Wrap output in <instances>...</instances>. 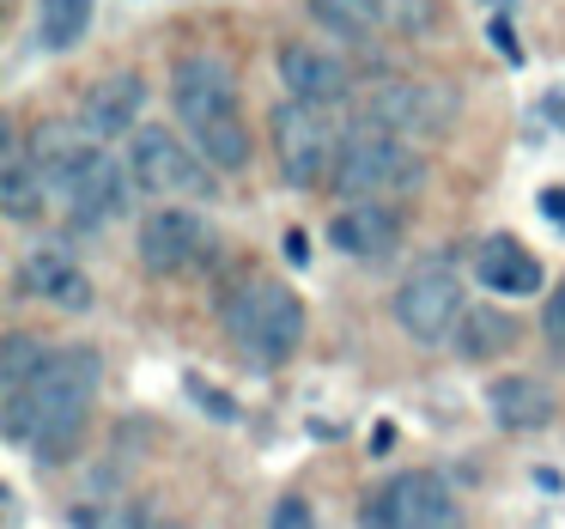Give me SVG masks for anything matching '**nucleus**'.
Segmentation results:
<instances>
[{
	"mask_svg": "<svg viewBox=\"0 0 565 529\" xmlns=\"http://www.w3.org/2000/svg\"><path fill=\"white\" fill-rule=\"evenodd\" d=\"M487 38L499 43V55H504V62H523V43H516V31L504 25V19H492V25H487Z\"/></svg>",
	"mask_w": 565,
	"mask_h": 529,
	"instance_id": "nucleus-28",
	"label": "nucleus"
},
{
	"mask_svg": "<svg viewBox=\"0 0 565 529\" xmlns=\"http://www.w3.org/2000/svg\"><path fill=\"white\" fill-rule=\"evenodd\" d=\"M371 529H462V505H456V493L438 475L414 468V475H395L377 493Z\"/></svg>",
	"mask_w": 565,
	"mask_h": 529,
	"instance_id": "nucleus-9",
	"label": "nucleus"
},
{
	"mask_svg": "<svg viewBox=\"0 0 565 529\" xmlns=\"http://www.w3.org/2000/svg\"><path fill=\"white\" fill-rule=\"evenodd\" d=\"M74 523H79V529H147V517H140V511H122V505H98V511H92V505H79Z\"/></svg>",
	"mask_w": 565,
	"mask_h": 529,
	"instance_id": "nucleus-24",
	"label": "nucleus"
},
{
	"mask_svg": "<svg viewBox=\"0 0 565 529\" xmlns=\"http://www.w3.org/2000/svg\"><path fill=\"white\" fill-rule=\"evenodd\" d=\"M329 244L341 250V256H353V262H383V256H395V244H402V220H395L383 201H347V208L329 220Z\"/></svg>",
	"mask_w": 565,
	"mask_h": 529,
	"instance_id": "nucleus-13",
	"label": "nucleus"
},
{
	"mask_svg": "<svg viewBox=\"0 0 565 529\" xmlns=\"http://www.w3.org/2000/svg\"><path fill=\"white\" fill-rule=\"evenodd\" d=\"M43 189H50V201L67 213V225H74V232H104L116 213H128L135 171H122V165H116L104 147H86L79 159L43 171Z\"/></svg>",
	"mask_w": 565,
	"mask_h": 529,
	"instance_id": "nucleus-4",
	"label": "nucleus"
},
{
	"mask_svg": "<svg viewBox=\"0 0 565 529\" xmlns=\"http://www.w3.org/2000/svg\"><path fill=\"white\" fill-rule=\"evenodd\" d=\"M541 208H547V213H553V220H559V225H565V189H547V195H541Z\"/></svg>",
	"mask_w": 565,
	"mask_h": 529,
	"instance_id": "nucleus-32",
	"label": "nucleus"
},
{
	"mask_svg": "<svg viewBox=\"0 0 565 529\" xmlns=\"http://www.w3.org/2000/svg\"><path fill=\"white\" fill-rule=\"evenodd\" d=\"M280 256L292 262V268H305V262H310V237H305V232H286V237H280Z\"/></svg>",
	"mask_w": 565,
	"mask_h": 529,
	"instance_id": "nucleus-29",
	"label": "nucleus"
},
{
	"mask_svg": "<svg viewBox=\"0 0 565 529\" xmlns=\"http://www.w3.org/2000/svg\"><path fill=\"white\" fill-rule=\"evenodd\" d=\"M541 116H547L553 128H565V86H553L547 98H541Z\"/></svg>",
	"mask_w": 565,
	"mask_h": 529,
	"instance_id": "nucleus-30",
	"label": "nucleus"
},
{
	"mask_svg": "<svg viewBox=\"0 0 565 529\" xmlns=\"http://www.w3.org/2000/svg\"><path fill=\"white\" fill-rule=\"evenodd\" d=\"M475 274H480V286H492V293H504V298H529L541 286V262L529 256L511 232H492L487 244L475 250Z\"/></svg>",
	"mask_w": 565,
	"mask_h": 529,
	"instance_id": "nucleus-17",
	"label": "nucleus"
},
{
	"mask_svg": "<svg viewBox=\"0 0 565 529\" xmlns=\"http://www.w3.org/2000/svg\"><path fill=\"white\" fill-rule=\"evenodd\" d=\"M189 402H201V408H207V414H213V420H225V426H232V420H237V414H244V408H237V402H232V395H220V390H213V383H207V378H189Z\"/></svg>",
	"mask_w": 565,
	"mask_h": 529,
	"instance_id": "nucleus-25",
	"label": "nucleus"
},
{
	"mask_svg": "<svg viewBox=\"0 0 565 529\" xmlns=\"http://www.w3.org/2000/svg\"><path fill=\"white\" fill-rule=\"evenodd\" d=\"M541 335H547L553 347H565V281L547 293V310H541Z\"/></svg>",
	"mask_w": 565,
	"mask_h": 529,
	"instance_id": "nucleus-27",
	"label": "nucleus"
},
{
	"mask_svg": "<svg viewBox=\"0 0 565 529\" xmlns=\"http://www.w3.org/2000/svg\"><path fill=\"white\" fill-rule=\"evenodd\" d=\"M390 444H395V426H390V420H377V426H371V451H390Z\"/></svg>",
	"mask_w": 565,
	"mask_h": 529,
	"instance_id": "nucleus-31",
	"label": "nucleus"
},
{
	"mask_svg": "<svg viewBox=\"0 0 565 529\" xmlns=\"http://www.w3.org/2000/svg\"><path fill=\"white\" fill-rule=\"evenodd\" d=\"M98 383H104L98 347H62V353L43 366V378L31 383V390L7 395V408H0L7 444L38 451L43 463H62V456L79 444V432H86V414H92Z\"/></svg>",
	"mask_w": 565,
	"mask_h": 529,
	"instance_id": "nucleus-1",
	"label": "nucleus"
},
{
	"mask_svg": "<svg viewBox=\"0 0 565 529\" xmlns=\"http://www.w3.org/2000/svg\"><path fill=\"white\" fill-rule=\"evenodd\" d=\"M274 67H280L286 92H292L298 104H317V110H334V104L347 98V67L334 62V55H322V50H305V43H286V50L274 55Z\"/></svg>",
	"mask_w": 565,
	"mask_h": 529,
	"instance_id": "nucleus-15",
	"label": "nucleus"
},
{
	"mask_svg": "<svg viewBox=\"0 0 565 529\" xmlns=\"http://www.w3.org/2000/svg\"><path fill=\"white\" fill-rule=\"evenodd\" d=\"M50 347L38 341V335H7V347H0V395H19V390H31V383L43 378V366H50Z\"/></svg>",
	"mask_w": 565,
	"mask_h": 529,
	"instance_id": "nucleus-20",
	"label": "nucleus"
},
{
	"mask_svg": "<svg viewBox=\"0 0 565 529\" xmlns=\"http://www.w3.org/2000/svg\"><path fill=\"white\" fill-rule=\"evenodd\" d=\"M225 335H232V347L244 359L280 366V359H292L298 341H305V305H298V293L280 281H249L225 298Z\"/></svg>",
	"mask_w": 565,
	"mask_h": 529,
	"instance_id": "nucleus-2",
	"label": "nucleus"
},
{
	"mask_svg": "<svg viewBox=\"0 0 565 529\" xmlns=\"http://www.w3.org/2000/svg\"><path fill=\"white\" fill-rule=\"evenodd\" d=\"M147 529H177V523H147Z\"/></svg>",
	"mask_w": 565,
	"mask_h": 529,
	"instance_id": "nucleus-35",
	"label": "nucleus"
},
{
	"mask_svg": "<svg viewBox=\"0 0 565 529\" xmlns=\"http://www.w3.org/2000/svg\"><path fill=\"white\" fill-rule=\"evenodd\" d=\"M128 171L152 195H195V201L213 195V165L201 152H189L171 128H135L128 135Z\"/></svg>",
	"mask_w": 565,
	"mask_h": 529,
	"instance_id": "nucleus-7",
	"label": "nucleus"
},
{
	"mask_svg": "<svg viewBox=\"0 0 565 529\" xmlns=\"http://www.w3.org/2000/svg\"><path fill=\"white\" fill-rule=\"evenodd\" d=\"M456 347H462V359H475V366H480V359H499V353H511V347H516V322L504 317V310L480 305V310H468V317H462V341H456Z\"/></svg>",
	"mask_w": 565,
	"mask_h": 529,
	"instance_id": "nucleus-19",
	"label": "nucleus"
},
{
	"mask_svg": "<svg viewBox=\"0 0 565 529\" xmlns=\"http://www.w3.org/2000/svg\"><path fill=\"white\" fill-rule=\"evenodd\" d=\"M19 293L25 298H43L55 310H92V274L67 256V244H31L19 256Z\"/></svg>",
	"mask_w": 565,
	"mask_h": 529,
	"instance_id": "nucleus-11",
	"label": "nucleus"
},
{
	"mask_svg": "<svg viewBox=\"0 0 565 529\" xmlns=\"http://www.w3.org/2000/svg\"><path fill=\"white\" fill-rule=\"evenodd\" d=\"M535 480H541V493H559V487H565L559 468H535Z\"/></svg>",
	"mask_w": 565,
	"mask_h": 529,
	"instance_id": "nucleus-33",
	"label": "nucleus"
},
{
	"mask_svg": "<svg viewBox=\"0 0 565 529\" xmlns=\"http://www.w3.org/2000/svg\"><path fill=\"white\" fill-rule=\"evenodd\" d=\"M86 19H92V0H43V43L50 50H74L86 38Z\"/></svg>",
	"mask_w": 565,
	"mask_h": 529,
	"instance_id": "nucleus-23",
	"label": "nucleus"
},
{
	"mask_svg": "<svg viewBox=\"0 0 565 529\" xmlns=\"http://www.w3.org/2000/svg\"><path fill=\"white\" fill-rule=\"evenodd\" d=\"M195 152L213 165V171H244V165H249V128H244V116L201 128V135H195Z\"/></svg>",
	"mask_w": 565,
	"mask_h": 529,
	"instance_id": "nucleus-22",
	"label": "nucleus"
},
{
	"mask_svg": "<svg viewBox=\"0 0 565 529\" xmlns=\"http://www.w3.org/2000/svg\"><path fill=\"white\" fill-rule=\"evenodd\" d=\"M274 152H280V171L292 189H317L322 177L334 183V159H341V128H334V110H317V104L286 98L274 110Z\"/></svg>",
	"mask_w": 565,
	"mask_h": 529,
	"instance_id": "nucleus-5",
	"label": "nucleus"
},
{
	"mask_svg": "<svg viewBox=\"0 0 565 529\" xmlns=\"http://www.w3.org/2000/svg\"><path fill=\"white\" fill-rule=\"evenodd\" d=\"M268 529H317V511H310V499H298V493H286V499L274 505Z\"/></svg>",
	"mask_w": 565,
	"mask_h": 529,
	"instance_id": "nucleus-26",
	"label": "nucleus"
},
{
	"mask_svg": "<svg viewBox=\"0 0 565 529\" xmlns=\"http://www.w3.org/2000/svg\"><path fill=\"white\" fill-rule=\"evenodd\" d=\"M462 317H468L462 281H456V268H444V262H419V268L395 286V322H402L419 347L450 341V335L462 329Z\"/></svg>",
	"mask_w": 565,
	"mask_h": 529,
	"instance_id": "nucleus-6",
	"label": "nucleus"
},
{
	"mask_svg": "<svg viewBox=\"0 0 565 529\" xmlns=\"http://www.w3.org/2000/svg\"><path fill=\"white\" fill-rule=\"evenodd\" d=\"M201 244H207V232H201V220L189 208H152L147 220H140L135 250L152 274H183L189 262L201 256Z\"/></svg>",
	"mask_w": 565,
	"mask_h": 529,
	"instance_id": "nucleus-12",
	"label": "nucleus"
},
{
	"mask_svg": "<svg viewBox=\"0 0 565 529\" xmlns=\"http://www.w3.org/2000/svg\"><path fill=\"white\" fill-rule=\"evenodd\" d=\"M487 414L499 432H541L553 420V390L541 378H523V371H511V378H499L487 390Z\"/></svg>",
	"mask_w": 565,
	"mask_h": 529,
	"instance_id": "nucleus-16",
	"label": "nucleus"
},
{
	"mask_svg": "<svg viewBox=\"0 0 565 529\" xmlns=\"http://www.w3.org/2000/svg\"><path fill=\"white\" fill-rule=\"evenodd\" d=\"M456 116V98L444 86H426V80H383L365 98V128H383V135H444Z\"/></svg>",
	"mask_w": 565,
	"mask_h": 529,
	"instance_id": "nucleus-8",
	"label": "nucleus"
},
{
	"mask_svg": "<svg viewBox=\"0 0 565 529\" xmlns=\"http://www.w3.org/2000/svg\"><path fill=\"white\" fill-rule=\"evenodd\" d=\"M50 208V189H43V171L31 159V147L7 152V171H0V213L7 220H38Z\"/></svg>",
	"mask_w": 565,
	"mask_h": 529,
	"instance_id": "nucleus-18",
	"label": "nucleus"
},
{
	"mask_svg": "<svg viewBox=\"0 0 565 529\" xmlns=\"http://www.w3.org/2000/svg\"><path fill=\"white\" fill-rule=\"evenodd\" d=\"M504 7H511V0H480V13H504Z\"/></svg>",
	"mask_w": 565,
	"mask_h": 529,
	"instance_id": "nucleus-34",
	"label": "nucleus"
},
{
	"mask_svg": "<svg viewBox=\"0 0 565 529\" xmlns=\"http://www.w3.org/2000/svg\"><path fill=\"white\" fill-rule=\"evenodd\" d=\"M426 183V159H419L407 140L383 135V128L359 123L341 140V159H334V189L347 201H383V195H414Z\"/></svg>",
	"mask_w": 565,
	"mask_h": 529,
	"instance_id": "nucleus-3",
	"label": "nucleus"
},
{
	"mask_svg": "<svg viewBox=\"0 0 565 529\" xmlns=\"http://www.w3.org/2000/svg\"><path fill=\"white\" fill-rule=\"evenodd\" d=\"M171 104H177L189 135H201V128H213V123H232L237 116L232 67L213 62V55H183V62L171 67Z\"/></svg>",
	"mask_w": 565,
	"mask_h": 529,
	"instance_id": "nucleus-10",
	"label": "nucleus"
},
{
	"mask_svg": "<svg viewBox=\"0 0 565 529\" xmlns=\"http://www.w3.org/2000/svg\"><path fill=\"white\" fill-rule=\"evenodd\" d=\"M390 13V0H310V19L334 38H371Z\"/></svg>",
	"mask_w": 565,
	"mask_h": 529,
	"instance_id": "nucleus-21",
	"label": "nucleus"
},
{
	"mask_svg": "<svg viewBox=\"0 0 565 529\" xmlns=\"http://www.w3.org/2000/svg\"><path fill=\"white\" fill-rule=\"evenodd\" d=\"M140 110H147V80L140 74H110V80H98V86L86 92L79 128H86L92 140H116V135H135Z\"/></svg>",
	"mask_w": 565,
	"mask_h": 529,
	"instance_id": "nucleus-14",
	"label": "nucleus"
}]
</instances>
